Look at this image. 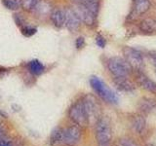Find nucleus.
Listing matches in <instances>:
<instances>
[{"instance_id": "7", "label": "nucleus", "mask_w": 156, "mask_h": 146, "mask_svg": "<svg viewBox=\"0 0 156 146\" xmlns=\"http://www.w3.org/2000/svg\"><path fill=\"white\" fill-rule=\"evenodd\" d=\"M123 53L126 58V61L129 63L132 68H135L136 70L143 69L144 65V57L140 52L136 50V49L127 47L123 50Z\"/></svg>"}, {"instance_id": "21", "label": "nucleus", "mask_w": 156, "mask_h": 146, "mask_svg": "<svg viewBox=\"0 0 156 146\" xmlns=\"http://www.w3.org/2000/svg\"><path fill=\"white\" fill-rule=\"evenodd\" d=\"M115 146H139V145L136 144L133 139L125 137V138H121L117 141Z\"/></svg>"}, {"instance_id": "25", "label": "nucleus", "mask_w": 156, "mask_h": 146, "mask_svg": "<svg viewBox=\"0 0 156 146\" xmlns=\"http://www.w3.org/2000/svg\"><path fill=\"white\" fill-rule=\"evenodd\" d=\"M75 46H76L77 49H82L83 47H84L85 46V39H84V37H82V36L78 37L76 39V41H75Z\"/></svg>"}, {"instance_id": "12", "label": "nucleus", "mask_w": 156, "mask_h": 146, "mask_svg": "<svg viewBox=\"0 0 156 146\" xmlns=\"http://www.w3.org/2000/svg\"><path fill=\"white\" fill-rule=\"evenodd\" d=\"M51 21L58 28H61L66 24V11L62 9H55L51 13Z\"/></svg>"}, {"instance_id": "23", "label": "nucleus", "mask_w": 156, "mask_h": 146, "mask_svg": "<svg viewBox=\"0 0 156 146\" xmlns=\"http://www.w3.org/2000/svg\"><path fill=\"white\" fill-rule=\"evenodd\" d=\"M155 106V103L152 102L150 99H146L145 101H141V105H140V108L144 112H148L150 110H152Z\"/></svg>"}, {"instance_id": "16", "label": "nucleus", "mask_w": 156, "mask_h": 146, "mask_svg": "<svg viewBox=\"0 0 156 146\" xmlns=\"http://www.w3.org/2000/svg\"><path fill=\"white\" fill-rule=\"evenodd\" d=\"M132 128L136 131V134H141L144 131V128H145V119L143 116L138 114V115H134L133 118H132Z\"/></svg>"}, {"instance_id": "13", "label": "nucleus", "mask_w": 156, "mask_h": 146, "mask_svg": "<svg viewBox=\"0 0 156 146\" xmlns=\"http://www.w3.org/2000/svg\"><path fill=\"white\" fill-rule=\"evenodd\" d=\"M51 146H62L63 143V129L57 127L51 131L50 139H49Z\"/></svg>"}, {"instance_id": "5", "label": "nucleus", "mask_w": 156, "mask_h": 146, "mask_svg": "<svg viewBox=\"0 0 156 146\" xmlns=\"http://www.w3.org/2000/svg\"><path fill=\"white\" fill-rule=\"evenodd\" d=\"M107 68L113 77H128L132 71L129 63L121 57H111L107 61Z\"/></svg>"}, {"instance_id": "20", "label": "nucleus", "mask_w": 156, "mask_h": 146, "mask_svg": "<svg viewBox=\"0 0 156 146\" xmlns=\"http://www.w3.org/2000/svg\"><path fill=\"white\" fill-rule=\"evenodd\" d=\"M2 3L5 8L11 11H16L21 6V1L20 0H2Z\"/></svg>"}, {"instance_id": "24", "label": "nucleus", "mask_w": 156, "mask_h": 146, "mask_svg": "<svg viewBox=\"0 0 156 146\" xmlns=\"http://www.w3.org/2000/svg\"><path fill=\"white\" fill-rule=\"evenodd\" d=\"M96 43H97V45L99 46L100 48H105V44H106L105 39L102 37L101 34H98V35H97V37H96Z\"/></svg>"}, {"instance_id": "29", "label": "nucleus", "mask_w": 156, "mask_h": 146, "mask_svg": "<svg viewBox=\"0 0 156 146\" xmlns=\"http://www.w3.org/2000/svg\"><path fill=\"white\" fill-rule=\"evenodd\" d=\"M0 116H1V117H4V118H6V117H7V114H6V113H4V112H2L1 110H0Z\"/></svg>"}, {"instance_id": "26", "label": "nucleus", "mask_w": 156, "mask_h": 146, "mask_svg": "<svg viewBox=\"0 0 156 146\" xmlns=\"http://www.w3.org/2000/svg\"><path fill=\"white\" fill-rule=\"evenodd\" d=\"M0 146H14L12 140H10L8 138H0Z\"/></svg>"}, {"instance_id": "27", "label": "nucleus", "mask_w": 156, "mask_h": 146, "mask_svg": "<svg viewBox=\"0 0 156 146\" xmlns=\"http://www.w3.org/2000/svg\"><path fill=\"white\" fill-rule=\"evenodd\" d=\"M148 56L150 57V60L152 61L153 64L156 65V51H150V52H148Z\"/></svg>"}, {"instance_id": "15", "label": "nucleus", "mask_w": 156, "mask_h": 146, "mask_svg": "<svg viewBox=\"0 0 156 146\" xmlns=\"http://www.w3.org/2000/svg\"><path fill=\"white\" fill-rule=\"evenodd\" d=\"M150 1L149 0H135L134 1V13L136 16H140L146 13L150 9Z\"/></svg>"}, {"instance_id": "30", "label": "nucleus", "mask_w": 156, "mask_h": 146, "mask_svg": "<svg viewBox=\"0 0 156 146\" xmlns=\"http://www.w3.org/2000/svg\"><path fill=\"white\" fill-rule=\"evenodd\" d=\"M155 74H156V68H155Z\"/></svg>"}, {"instance_id": "6", "label": "nucleus", "mask_w": 156, "mask_h": 146, "mask_svg": "<svg viewBox=\"0 0 156 146\" xmlns=\"http://www.w3.org/2000/svg\"><path fill=\"white\" fill-rule=\"evenodd\" d=\"M82 130L79 126L72 125L63 129L62 146H76L81 139Z\"/></svg>"}, {"instance_id": "19", "label": "nucleus", "mask_w": 156, "mask_h": 146, "mask_svg": "<svg viewBox=\"0 0 156 146\" xmlns=\"http://www.w3.org/2000/svg\"><path fill=\"white\" fill-rule=\"evenodd\" d=\"M20 1H21V6L23 9L26 11H33L37 6L39 0H20Z\"/></svg>"}, {"instance_id": "1", "label": "nucleus", "mask_w": 156, "mask_h": 146, "mask_svg": "<svg viewBox=\"0 0 156 146\" xmlns=\"http://www.w3.org/2000/svg\"><path fill=\"white\" fill-rule=\"evenodd\" d=\"M95 135L98 146H111L113 133L110 121L106 117H101L95 124Z\"/></svg>"}, {"instance_id": "17", "label": "nucleus", "mask_w": 156, "mask_h": 146, "mask_svg": "<svg viewBox=\"0 0 156 146\" xmlns=\"http://www.w3.org/2000/svg\"><path fill=\"white\" fill-rule=\"evenodd\" d=\"M72 1L75 3V5H81V6H84L87 9H89L96 16L99 13V2H98V0H72Z\"/></svg>"}, {"instance_id": "2", "label": "nucleus", "mask_w": 156, "mask_h": 146, "mask_svg": "<svg viewBox=\"0 0 156 146\" xmlns=\"http://www.w3.org/2000/svg\"><path fill=\"white\" fill-rule=\"evenodd\" d=\"M90 84L93 90L96 92L101 99H104L109 103H117L118 102V96H116L115 92L112 91L110 88L107 87L104 81H101L99 77L92 76L90 78Z\"/></svg>"}, {"instance_id": "10", "label": "nucleus", "mask_w": 156, "mask_h": 146, "mask_svg": "<svg viewBox=\"0 0 156 146\" xmlns=\"http://www.w3.org/2000/svg\"><path fill=\"white\" fill-rule=\"evenodd\" d=\"M113 82L117 89H119L122 92H134L136 89L135 84L131 80H129L127 77H114Z\"/></svg>"}, {"instance_id": "9", "label": "nucleus", "mask_w": 156, "mask_h": 146, "mask_svg": "<svg viewBox=\"0 0 156 146\" xmlns=\"http://www.w3.org/2000/svg\"><path fill=\"white\" fill-rule=\"evenodd\" d=\"M75 12L77 13L78 17L80 18L81 22L84 23L86 26H92L96 23V15L93 14L89 9H87L84 6L81 5H75Z\"/></svg>"}, {"instance_id": "3", "label": "nucleus", "mask_w": 156, "mask_h": 146, "mask_svg": "<svg viewBox=\"0 0 156 146\" xmlns=\"http://www.w3.org/2000/svg\"><path fill=\"white\" fill-rule=\"evenodd\" d=\"M82 101L88 117V121H89V125L96 124L97 121L101 117V107L99 101L92 95H86L82 99Z\"/></svg>"}, {"instance_id": "28", "label": "nucleus", "mask_w": 156, "mask_h": 146, "mask_svg": "<svg viewBox=\"0 0 156 146\" xmlns=\"http://www.w3.org/2000/svg\"><path fill=\"white\" fill-rule=\"evenodd\" d=\"M5 136H6V130H5L4 125L0 123V138H3Z\"/></svg>"}, {"instance_id": "11", "label": "nucleus", "mask_w": 156, "mask_h": 146, "mask_svg": "<svg viewBox=\"0 0 156 146\" xmlns=\"http://www.w3.org/2000/svg\"><path fill=\"white\" fill-rule=\"evenodd\" d=\"M136 82H138V84L145 91L152 92V94H156V83L151 80L150 78H148L147 76L143 74V73H140V74L136 76Z\"/></svg>"}, {"instance_id": "4", "label": "nucleus", "mask_w": 156, "mask_h": 146, "mask_svg": "<svg viewBox=\"0 0 156 146\" xmlns=\"http://www.w3.org/2000/svg\"><path fill=\"white\" fill-rule=\"evenodd\" d=\"M68 116L73 123L79 126L80 128H86L89 125V121H88V117L82 99L75 101L70 106L69 110H68Z\"/></svg>"}, {"instance_id": "14", "label": "nucleus", "mask_w": 156, "mask_h": 146, "mask_svg": "<svg viewBox=\"0 0 156 146\" xmlns=\"http://www.w3.org/2000/svg\"><path fill=\"white\" fill-rule=\"evenodd\" d=\"M139 28L144 33H152L156 31V19L152 18H146L143 19L140 24Z\"/></svg>"}, {"instance_id": "22", "label": "nucleus", "mask_w": 156, "mask_h": 146, "mask_svg": "<svg viewBox=\"0 0 156 146\" xmlns=\"http://www.w3.org/2000/svg\"><path fill=\"white\" fill-rule=\"evenodd\" d=\"M37 31V29L35 27H32V26H23L22 27V33L23 34L24 36H27V37H30L32 36L33 34H35Z\"/></svg>"}, {"instance_id": "8", "label": "nucleus", "mask_w": 156, "mask_h": 146, "mask_svg": "<svg viewBox=\"0 0 156 146\" xmlns=\"http://www.w3.org/2000/svg\"><path fill=\"white\" fill-rule=\"evenodd\" d=\"M66 11V24L67 29L71 32H76L81 26V19L78 17L74 9L67 8Z\"/></svg>"}, {"instance_id": "18", "label": "nucleus", "mask_w": 156, "mask_h": 146, "mask_svg": "<svg viewBox=\"0 0 156 146\" xmlns=\"http://www.w3.org/2000/svg\"><path fill=\"white\" fill-rule=\"evenodd\" d=\"M28 68H29V71H30L33 75H41L42 73L44 72V69L45 67L42 64V63L37 61V60H33L30 62L28 63Z\"/></svg>"}]
</instances>
